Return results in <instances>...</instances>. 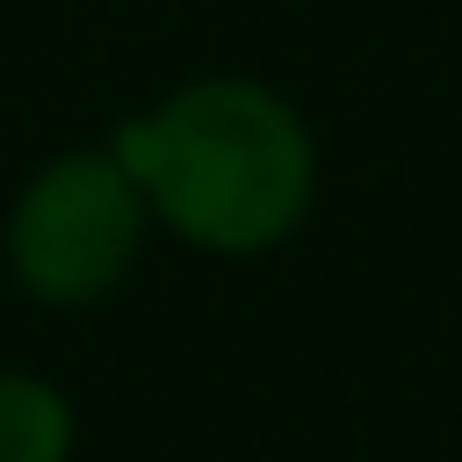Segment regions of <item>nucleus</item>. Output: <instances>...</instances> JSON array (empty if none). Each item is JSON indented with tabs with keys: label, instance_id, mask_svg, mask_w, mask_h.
<instances>
[{
	"label": "nucleus",
	"instance_id": "f257e3e1",
	"mask_svg": "<svg viewBox=\"0 0 462 462\" xmlns=\"http://www.w3.org/2000/svg\"><path fill=\"white\" fill-rule=\"evenodd\" d=\"M144 209L217 260L274 253L318 202V137L289 94L245 72L188 79L108 144Z\"/></svg>",
	"mask_w": 462,
	"mask_h": 462
},
{
	"label": "nucleus",
	"instance_id": "f03ea898",
	"mask_svg": "<svg viewBox=\"0 0 462 462\" xmlns=\"http://www.w3.org/2000/svg\"><path fill=\"white\" fill-rule=\"evenodd\" d=\"M144 224L152 209L116 152H58L14 195L7 217L14 282L36 303H94L130 274Z\"/></svg>",
	"mask_w": 462,
	"mask_h": 462
},
{
	"label": "nucleus",
	"instance_id": "7ed1b4c3",
	"mask_svg": "<svg viewBox=\"0 0 462 462\" xmlns=\"http://www.w3.org/2000/svg\"><path fill=\"white\" fill-rule=\"evenodd\" d=\"M72 455V404L58 383L0 368V462H65Z\"/></svg>",
	"mask_w": 462,
	"mask_h": 462
}]
</instances>
